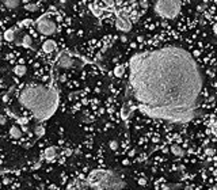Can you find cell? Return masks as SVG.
Returning <instances> with one entry per match:
<instances>
[{"label":"cell","instance_id":"cell-1","mask_svg":"<svg viewBox=\"0 0 217 190\" xmlns=\"http://www.w3.org/2000/svg\"><path fill=\"white\" fill-rule=\"evenodd\" d=\"M129 65L132 95L143 113L174 122L194 117L202 76L187 50L166 46L141 52L130 58Z\"/></svg>","mask_w":217,"mask_h":190},{"label":"cell","instance_id":"cell-2","mask_svg":"<svg viewBox=\"0 0 217 190\" xmlns=\"http://www.w3.org/2000/svg\"><path fill=\"white\" fill-rule=\"evenodd\" d=\"M19 102L29 109L38 121L52 117L59 106V94L42 86H27L19 94Z\"/></svg>","mask_w":217,"mask_h":190},{"label":"cell","instance_id":"cell-3","mask_svg":"<svg viewBox=\"0 0 217 190\" xmlns=\"http://www.w3.org/2000/svg\"><path fill=\"white\" fill-rule=\"evenodd\" d=\"M88 186L92 190H122L124 179L110 170H95L87 178Z\"/></svg>","mask_w":217,"mask_h":190},{"label":"cell","instance_id":"cell-4","mask_svg":"<svg viewBox=\"0 0 217 190\" xmlns=\"http://www.w3.org/2000/svg\"><path fill=\"white\" fill-rule=\"evenodd\" d=\"M182 4L176 0H160L155 3V11L158 15L167 19H174L181 12Z\"/></svg>","mask_w":217,"mask_h":190},{"label":"cell","instance_id":"cell-5","mask_svg":"<svg viewBox=\"0 0 217 190\" xmlns=\"http://www.w3.org/2000/svg\"><path fill=\"white\" fill-rule=\"evenodd\" d=\"M37 29H38V31L42 36H52V34H54L57 30L56 23L50 18H48L46 15L41 16V18L37 20Z\"/></svg>","mask_w":217,"mask_h":190},{"label":"cell","instance_id":"cell-6","mask_svg":"<svg viewBox=\"0 0 217 190\" xmlns=\"http://www.w3.org/2000/svg\"><path fill=\"white\" fill-rule=\"evenodd\" d=\"M115 27L121 31H129L132 29V22H130L129 16L118 14L117 18H115Z\"/></svg>","mask_w":217,"mask_h":190},{"label":"cell","instance_id":"cell-7","mask_svg":"<svg viewBox=\"0 0 217 190\" xmlns=\"http://www.w3.org/2000/svg\"><path fill=\"white\" fill-rule=\"evenodd\" d=\"M59 65L61 67V68H71V67L73 65V60H72L71 56H69L66 52H63L59 56Z\"/></svg>","mask_w":217,"mask_h":190},{"label":"cell","instance_id":"cell-8","mask_svg":"<svg viewBox=\"0 0 217 190\" xmlns=\"http://www.w3.org/2000/svg\"><path fill=\"white\" fill-rule=\"evenodd\" d=\"M56 48H57V45L53 40H46L45 42L42 43V50L45 52V53H53V52L56 50Z\"/></svg>","mask_w":217,"mask_h":190},{"label":"cell","instance_id":"cell-9","mask_svg":"<svg viewBox=\"0 0 217 190\" xmlns=\"http://www.w3.org/2000/svg\"><path fill=\"white\" fill-rule=\"evenodd\" d=\"M57 156V150L56 147H48L45 151H43V157H45L48 162H50V160H54Z\"/></svg>","mask_w":217,"mask_h":190},{"label":"cell","instance_id":"cell-10","mask_svg":"<svg viewBox=\"0 0 217 190\" xmlns=\"http://www.w3.org/2000/svg\"><path fill=\"white\" fill-rule=\"evenodd\" d=\"M22 134H23L22 133V129H21V128H18L16 125H14V126L10 128V136L12 137V139H16V140L21 139Z\"/></svg>","mask_w":217,"mask_h":190},{"label":"cell","instance_id":"cell-11","mask_svg":"<svg viewBox=\"0 0 217 190\" xmlns=\"http://www.w3.org/2000/svg\"><path fill=\"white\" fill-rule=\"evenodd\" d=\"M130 114H132V107H130V105H129V103L124 105L122 109H121V117H122V119L129 118Z\"/></svg>","mask_w":217,"mask_h":190},{"label":"cell","instance_id":"cell-12","mask_svg":"<svg viewBox=\"0 0 217 190\" xmlns=\"http://www.w3.org/2000/svg\"><path fill=\"white\" fill-rule=\"evenodd\" d=\"M170 151H171V154L172 155H175V156H185V151H183V148H181L179 145H176V144H174L171 145V148H170Z\"/></svg>","mask_w":217,"mask_h":190},{"label":"cell","instance_id":"cell-13","mask_svg":"<svg viewBox=\"0 0 217 190\" xmlns=\"http://www.w3.org/2000/svg\"><path fill=\"white\" fill-rule=\"evenodd\" d=\"M90 10H91V12L94 14L95 16H100V14H102V10L99 8V5H98V3H90Z\"/></svg>","mask_w":217,"mask_h":190},{"label":"cell","instance_id":"cell-14","mask_svg":"<svg viewBox=\"0 0 217 190\" xmlns=\"http://www.w3.org/2000/svg\"><path fill=\"white\" fill-rule=\"evenodd\" d=\"M14 38H15V30L14 29H8L4 33V40L7 42H11V41H14Z\"/></svg>","mask_w":217,"mask_h":190},{"label":"cell","instance_id":"cell-15","mask_svg":"<svg viewBox=\"0 0 217 190\" xmlns=\"http://www.w3.org/2000/svg\"><path fill=\"white\" fill-rule=\"evenodd\" d=\"M3 3H4V5L7 8H10V10H14V8H16L19 5L18 0H5V2H3Z\"/></svg>","mask_w":217,"mask_h":190},{"label":"cell","instance_id":"cell-16","mask_svg":"<svg viewBox=\"0 0 217 190\" xmlns=\"http://www.w3.org/2000/svg\"><path fill=\"white\" fill-rule=\"evenodd\" d=\"M26 71H27V69H26L25 65H16L15 68H14V74L16 76H23L26 74Z\"/></svg>","mask_w":217,"mask_h":190},{"label":"cell","instance_id":"cell-17","mask_svg":"<svg viewBox=\"0 0 217 190\" xmlns=\"http://www.w3.org/2000/svg\"><path fill=\"white\" fill-rule=\"evenodd\" d=\"M31 43H33V40H31V37L29 36V34H26V36L23 37V40H22V46H25V48H30Z\"/></svg>","mask_w":217,"mask_h":190},{"label":"cell","instance_id":"cell-18","mask_svg":"<svg viewBox=\"0 0 217 190\" xmlns=\"http://www.w3.org/2000/svg\"><path fill=\"white\" fill-rule=\"evenodd\" d=\"M124 74H125V68H124L122 65H118L114 68V75L117 76V78H121V76H124Z\"/></svg>","mask_w":217,"mask_h":190},{"label":"cell","instance_id":"cell-19","mask_svg":"<svg viewBox=\"0 0 217 190\" xmlns=\"http://www.w3.org/2000/svg\"><path fill=\"white\" fill-rule=\"evenodd\" d=\"M25 10L27 11H31V12H34V11L38 10V4L37 3H27V4L25 5Z\"/></svg>","mask_w":217,"mask_h":190},{"label":"cell","instance_id":"cell-20","mask_svg":"<svg viewBox=\"0 0 217 190\" xmlns=\"http://www.w3.org/2000/svg\"><path fill=\"white\" fill-rule=\"evenodd\" d=\"M36 134L38 137H42L43 134H45V128H43V125H38V126L36 128Z\"/></svg>","mask_w":217,"mask_h":190},{"label":"cell","instance_id":"cell-21","mask_svg":"<svg viewBox=\"0 0 217 190\" xmlns=\"http://www.w3.org/2000/svg\"><path fill=\"white\" fill-rule=\"evenodd\" d=\"M118 147H120V144H118L117 140H111V141L109 143V148H110L111 151H117Z\"/></svg>","mask_w":217,"mask_h":190},{"label":"cell","instance_id":"cell-22","mask_svg":"<svg viewBox=\"0 0 217 190\" xmlns=\"http://www.w3.org/2000/svg\"><path fill=\"white\" fill-rule=\"evenodd\" d=\"M215 154H216V151L213 150V148H206V150H205V155H206V156H213Z\"/></svg>","mask_w":217,"mask_h":190},{"label":"cell","instance_id":"cell-23","mask_svg":"<svg viewBox=\"0 0 217 190\" xmlns=\"http://www.w3.org/2000/svg\"><path fill=\"white\" fill-rule=\"evenodd\" d=\"M29 122V119L27 118H25V117H21V118H18V124L19 125H22V126H25L26 124Z\"/></svg>","mask_w":217,"mask_h":190},{"label":"cell","instance_id":"cell-24","mask_svg":"<svg viewBox=\"0 0 217 190\" xmlns=\"http://www.w3.org/2000/svg\"><path fill=\"white\" fill-rule=\"evenodd\" d=\"M137 182H138V185H140V186H145L147 185V179H145V178H140Z\"/></svg>","mask_w":217,"mask_h":190},{"label":"cell","instance_id":"cell-25","mask_svg":"<svg viewBox=\"0 0 217 190\" xmlns=\"http://www.w3.org/2000/svg\"><path fill=\"white\" fill-rule=\"evenodd\" d=\"M5 122H7V118H5V116H0V125H4Z\"/></svg>","mask_w":217,"mask_h":190},{"label":"cell","instance_id":"cell-26","mask_svg":"<svg viewBox=\"0 0 217 190\" xmlns=\"http://www.w3.org/2000/svg\"><path fill=\"white\" fill-rule=\"evenodd\" d=\"M140 5H141L143 8H147L149 4H148V2H141V3H140Z\"/></svg>","mask_w":217,"mask_h":190},{"label":"cell","instance_id":"cell-27","mask_svg":"<svg viewBox=\"0 0 217 190\" xmlns=\"http://www.w3.org/2000/svg\"><path fill=\"white\" fill-rule=\"evenodd\" d=\"M160 189H161V190H170V186H168V185H163Z\"/></svg>","mask_w":217,"mask_h":190},{"label":"cell","instance_id":"cell-28","mask_svg":"<svg viewBox=\"0 0 217 190\" xmlns=\"http://www.w3.org/2000/svg\"><path fill=\"white\" fill-rule=\"evenodd\" d=\"M213 33L217 36V23H216V25H213Z\"/></svg>","mask_w":217,"mask_h":190},{"label":"cell","instance_id":"cell-29","mask_svg":"<svg viewBox=\"0 0 217 190\" xmlns=\"http://www.w3.org/2000/svg\"><path fill=\"white\" fill-rule=\"evenodd\" d=\"M204 8H205V4H201V5H199V7H198V10L201 11V10H204Z\"/></svg>","mask_w":217,"mask_h":190},{"label":"cell","instance_id":"cell-30","mask_svg":"<svg viewBox=\"0 0 217 190\" xmlns=\"http://www.w3.org/2000/svg\"><path fill=\"white\" fill-rule=\"evenodd\" d=\"M121 41H122V42H125V41H126V37L122 36V37H121Z\"/></svg>","mask_w":217,"mask_h":190},{"label":"cell","instance_id":"cell-31","mask_svg":"<svg viewBox=\"0 0 217 190\" xmlns=\"http://www.w3.org/2000/svg\"><path fill=\"white\" fill-rule=\"evenodd\" d=\"M185 190H193V189H192V186H186V188H185Z\"/></svg>","mask_w":217,"mask_h":190},{"label":"cell","instance_id":"cell-32","mask_svg":"<svg viewBox=\"0 0 217 190\" xmlns=\"http://www.w3.org/2000/svg\"><path fill=\"white\" fill-rule=\"evenodd\" d=\"M212 190H217V186H216V188H213V189H212Z\"/></svg>","mask_w":217,"mask_h":190},{"label":"cell","instance_id":"cell-33","mask_svg":"<svg viewBox=\"0 0 217 190\" xmlns=\"http://www.w3.org/2000/svg\"><path fill=\"white\" fill-rule=\"evenodd\" d=\"M0 48H2V40H0Z\"/></svg>","mask_w":217,"mask_h":190}]
</instances>
